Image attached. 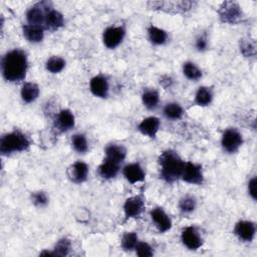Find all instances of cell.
<instances>
[{
	"label": "cell",
	"instance_id": "obj_1",
	"mask_svg": "<svg viewBox=\"0 0 257 257\" xmlns=\"http://www.w3.org/2000/svg\"><path fill=\"white\" fill-rule=\"evenodd\" d=\"M28 69V59L22 49H12L6 52L1 59V72L3 78L12 83L22 81Z\"/></svg>",
	"mask_w": 257,
	"mask_h": 257
},
{
	"label": "cell",
	"instance_id": "obj_2",
	"mask_svg": "<svg viewBox=\"0 0 257 257\" xmlns=\"http://www.w3.org/2000/svg\"><path fill=\"white\" fill-rule=\"evenodd\" d=\"M160 177L167 183H174L181 179L185 161L176 151L166 150L158 158Z\"/></svg>",
	"mask_w": 257,
	"mask_h": 257
},
{
	"label": "cell",
	"instance_id": "obj_3",
	"mask_svg": "<svg viewBox=\"0 0 257 257\" xmlns=\"http://www.w3.org/2000/svg\"><path fill=\"white\" fill-rule=\"evenodd\" d=\"M29 147L30 141L28 137L18 130L3 135L0 140V153L3 156L25 152Z\"/></svg>",
	"mask_w": 257,
	"mask_h": 257
},
{
	"label": "cell",
	"instance_id": "obj_4",
	"mask_svg": "<svg viewBox=\"0 0 257 257\" xmlns=\"http://www.w3.org/2000/svg\"><path fill=\"white\" fill-rule=\"evenodd\" d=\"M218 15L223 23L238 24L242 21L244 13L240 5L235 1H224L218 9Z\"/></svg>",
	"mask_w": 257,
	"mask_h": 257
},
{
	"label": "cell",
	"instance_id": "obj_5",
	"mask_svg": "<svg viewBox=\"0 0 257 257\" xmlns=\"http://www.w3.org/2000/svg\"><path fill=\"white\" fill-rule=\"evenodd\" d=\"M243 145L242 134L237 128H227L221 138V147L227 154H235Z\"/></svg>",
	"mask_w": 257,
	"mask_h": 257
},
{
	"label": "cell",
	"instance_id": "obj_6",
	"mask_svg": "<svg viewBox=\"0 0 257 257\" xmlns=\"http://www.w3.org/2000/svg\"><path fill=\"white\" fill-rule=\"evenodd\" d=\"M181 241L189 250H198L204 244L200 230L195 226H187L181 232Z\"/></svg>",
	"mask_w": 257,
	"mask_h": 257
},
{
	"label": "cell",
	"instance_id": "obj_7",
	"mask_svg": "<svg viewBox=\"0 0 257 257\" xmlns=\"http://www.w3.org/2000/svg\"><path fill=\"white\" fill-rule=\"evenodd\" d=\"M145 199L143 195H136L127 198L123 204L124 221L139 218L145 211Z\"/></svg>",
	"mask_w": 257,
	"mask_h": 257
},
{
	"label": "cell",
	"instance_id": "obj_8",
	"mask_svg": "<svg viewBox=\"0 0 257 257\" xmlns=\"http://www.w3.org/2000/svg\"><path fill=\"white\" fill-rule=\"evenodd\" d=\"M181 180L191 185L201 186L204 183V174L202 166L192 162H185Z\"/></svg>",
	"mask_w": 257,
	"mask_h": 257
},
{
	"label": "cell",
	"instance_id": "obj_9",
	"mask_svg": "<svg viewBox=\"0 0 257 257\" xmlns=\"http://www.w3.org/2000/svg\"><path fill=\"white\" fill-rule=\"evenodd\" d=\"M51 7L48 2H38L30 7L26 12L27 24L40 25L44 27L46 13ZM45 28V27H44Z\"/></svg>",
	"mask_w": 257,
	"mask_h": 257
},
{
	"label": "cell",
	"instance_id": "obj_10",
	"mask_svg": "<svg viewBox=\"0 0 257 257\" xmlns=\"http://www.w3.org/2000/svg\"><path fill=\"white\" fill-rule=\"evenodd\" d=\"M125 28L123 26H109L102 33V42L108 49L116 48L124 39Z\"/></svg>",
	"mask_w": 257,
	"mask_h": 257
},
{
	"label": "cell",
	"instance_id": "obj_11",
	"mask_svg": "<svg viewBox=\"0 0 257 257\" xmlns=\"http://www.w3.org/2000/svg\"><path fill=\"white\" fill-rule=\"evenodd\" d=\"M150 217L160 233H166L171 230L173 226L172 220L163 208L156 207L152 209L150 212Z\"/></svg>",
	"mask_w": 257,
	"mask_h": 257
},
{
	"label": "cell",
	"instance_id": "obj_12",
	"mask_svg": "<svg viewBox=\"0 0 257 257\" xmlns=\"http://www.w3.org/2000/svg\"><path fill=\"white\" fill-rule=\"evenodd\" d=\"M234 234L242 242H252L256 234V225L249 220H240L235 224Z\"/></svg>",
	"mask_w": 257,
	"mask_h": 257
},
{
	"label": "cell",
	"instance_id": "obj_13",
	"mask_svg": "<svg viewBox=\"0 0 257 257\" xmlns=\"http://www.w3.org/2000/svg\"><path fill=\"white\" fill-rule=\"evenodd\" d=\"M149 5L153 9L162 10L165 12H171L174 9L176 12H186L194 6V2L191 1H178V2H168V1H156L149 2Z\"/></svg>",
	"mask_w": 257,
	"mask_h": 257
},
{
	"label": "cell",
	"instance_id": "obj_14",
	"mask_svg": "<svg viewBox=\"0 0 257 257\" xmlns=\"http://www.w3.org/2000/svg\"><path fill=\"white\" fill-rule=\"evenodd\" d=\"M75 125V117L73 112L68 109L64 108L61 109L55 116L54 120V127L59 133H65L73 128Z\"/></svg>",
	"mask_w": 257,
	"mask_h": 257
},
{
	"label": "cell",
	"instance_id": "obj_15",
	"mask_svg": "<svg viewBox=\"0 0 257 257\" xmlns=\"http://www.w3.org/2000/svg\"><path fill=\"white\" fill-rule=\"evenodd\" d=\"M89 90L96 97L106 98L109 91V83L107 78L103 74L93 76L89 81Z\"/></svg>",
	"mask_w": 257,
	"mask_h": 257
},
{
	"label": "cell",
	"instance_id": "obj_16",
	"mask_svg": "<svg viewBox=\"0 0 257 257\" xmlns=\"http://www.w3.org/2000/svg\"><path fill=\"white\" fill-rule=\"evenodd\" d=\"M88 166L82 161H76L67 170L68 178L75 184H81L85 182L88 177Z\"/></svg>",
	"mask_w": 257,
	"mask_h": 257
},
{
	"label": "cell",
	"instance_id": "obj_17",
	"mask_svg": "<svg viewBox=\"0 0 257 257\" xmlns=\"http://www.w3.org/2000/svg\"><path fill=\"white\" fill-rule=\"evenodd\" d=\"M122 175L130 184H137L145 181L146 173L140 163H130L122 168Z\"/></svg>",
	"mask_w": 257,
	"mask_h": 257
},
{
	"label": "cell",
	"instance_id": "obj_18",
	"mask_svg": "<svg viewBox=\"0 0 257 257\" xmlns=\"http://www.w3.org/2000/svg\"><path fill=\"white\" fill-rule=\"evenodd\" d=\"M161 121L156 116H148L144 118L138 124V131L143 135L151 139H155L159 130Z\"/></svg>",
	"mask_w": 257,
	"mask_h": 257
},
{
	"label": "cell",
	"instance_id": "obj_19",
	"mask_svg": "<svg viewBox=\"0 0 257 257\" xmlns=\"http://www.w3.org/2000/svg\"><path fill=\"white\" fill-rule=\"evenodd\" d=\"M44 27L40 25L25 24L22 26V33L25 39L30 43H39L44 38Z\"/></svg>",
	"mask_w": 257,
	"mask_h": 257
},
{
	"label": "cell",
	"instance_id": "obj_20",
	"mask_svg": "<svg viewBox=\"0 0 257 257\" xmlns=\"http://www.w3.org/2000/svg\"><path fill=\"white\" fill-rule=\"evenodd\" d=\"M105 158L117 164H121L126 157V149L119 144H109L104 149Z\"/></svg>",
	"mask_w": 257,
	"mask_h": 257
},
{
	"label": "cell",
	"instance_id": "obj_21",
	"mask_svg": "<svg viewBox=\"0 0 257 257\" xmlns=\"http://www.w3.org/2000/svg\"><path fill=\"white\" fill-rule=\"evenodd\" d=\"M64 25V17L61 12L56 9L50 8L46 13L44 27L51 31L58 30Z\"/></svg>",
	"mask_w": 257,
	"mask_h": 257
},
{
	"label": "cell",
	"instance_id": "obj_22",
	"mask_svg": "<svg viewBox=\"0 0 257 257\" xmlns=\"http://www.w3.org/2000/svg\"><path fill=\"white\" fill-rule=\"evenodd\" d=\"M118 172H119V164L107 159H104L103 162L97 168V173L99 177L104 180H110L115 178Z\"/></svg>",
	"mask_w": 257,
	"mask_h": 257
},
{
	"label": "cell",
	"instance_id": "obj_23",
	"mask_svg": "<svg viewBox=\"0 0 257 257\" xmlns=\"http://www.w3.org/2000/svg\"><path fill=\"white\" fill-rule=\"evenodd\" d=\"M148 39L149 41L154 44V45H157V46H160V45H164L167 43L168 41V33L166 30L160 28V27H157L155 25H150L148 27Z\"/></svg>",
	"mask_w": 257,
	"mask_h": 257
},
{
	"label": "cell",
	"instance_id": "obj_24",
	"mask_svg": "<svg viewBox=\"0 0 257 257\" xmlns=\"http://www.w3.org/2000/svg\"><path fill=\"white\" fill-rule=\"evenodd\" d=\"M39 86L34 82H24L20 89V96L26 103H31L39 96Z\"/></svg>",
	"mask_w": 257,
	"mask_h": 257
},
{
	"label": "cell",
	"instance_id": "obj_25",
	"mask_svg": "<svg viewBox=\"0 0 257 257\" xmlns=\"http://www.w3.org/2000/svg\"><path fill=\"white\" fill-rule=\"evenodd\" d=\"M214 97L213 89L209 86H200L194 97V103L198 106H208L211 104Z\"/></svg>",
	"mask_w": 257,
	"mask_h": 257
},
{
	"label": "cell",
	"instance_id": "obj_26",
	"mask_svg": "<svg viewBox=\"0 0 257 257\" xmlns=\"http://www.w3.org/2000/svg\"><path fill=\"white\" fill-rule=\"evenodd\" d=\"M142 102L149 110H154L160 103L159 92L154 88H147L142 93Z\"/></svg>",
	"mask_w": 257,
	"mask_h": 257
},
{
	"label": "cell",
	"instance_id": "obj_27",
	"mask_svg": "<svg viewBox=\"0 0 257 257\" xmlns=\"http://www.w3.org/2000/svg\"><path fill=\"white\" fill-rule=\"evenodd\" d=\"M163 114L166 118L170 120L181 119L184 114V109L182 105L178 102H168L163 108Z\"/></svg>",
	"mask_w": 257,
	"mask_h": 257
},
{
	"label": "cell",
	"instance_id": "obj_28",
	"mask_svg": "<svg viewBox=\"0 0 257 257\" xmlns=\"http://www.w3.org/2000/svg\"><path fill=\"white\" fill-rule=\"evenodd\" d=\"M183 74L191 81H198L202 78L203 72L193 61H186L183 63Z\"/></svg>",
	"mask_w": 257,
	"mask_h": 257
},
{
	"label": "cell",
	"instance_id": "obj_29",
	"mask_svg": "<svg viewBox=\"0 0 257 257\" xmlns=\"http://www.w3.org/2000/svg\"><path fill=\"white\" fill-rule=\"evenodd\" d=\"M65 65H66V61L64 60V58L57 55H53L46 60L45 69L48 72L55 74V73L61 72L64 69Z\"/></svg>",
	"mask_w": 257,
	"mask_h": 257
},
{
	"label": "cell",
	"instance_id": "obj_30",
	"mask_svg": "<svg viewBox=\"0 0 257 257\" xmlns=\"http://www.w3.org/2000/svg\"><path fill=\"white\" fill-rule=\"evenodd\" d=\"M178 206H179V210L182 214L188 215V214L193 213L196 210L197 200L195 199V197H193L191 195H186L180 199Z\"/></svg>",
	"mask_w": 257,
	"mask_h": 257
},
{
	"label": "cell",
	"instance_id": "obj_31",
	"mask_svg": "<svg viewBox=\"0 0 257 257\" xmlns=\"http://www.w3.org/2000/svg\"><path fill=\"white\" fill-rule=\"evenodd\" d=\"M71 146L73 150L78 154H85L88 151V142L85 135L78 133L72 136Z\"/></svg>",
	"mask_w": 257,
	"mask_h": 257
},
{
	"label": "cell",
	"instance_id": "obj_32",
	"mask_svg": "<svg viewBox=\"0 0 257 257\" xmlns=\"http://www.w3.org/2000/svg\"><path fill=\"white\" fill-rule=\"evenodd\" d=\"M139 237L136 232H125L120 240V246L124 251H135L139 243Z\"/></svg>",
	"mask_w": 257,
	"mask_h": 257
},
{
	"label": "cell",
	"instance_id": "obj_33",
	"mask_svg": "<svg viewBox=\"0 0 257 257\" xmlns=\"http://www.w3.org/2000/svg\"><path fill=\"white\" fill-rule=\"evenodd\" d=\"M70 249H71L70 240L67 238H61L55 243L52 250L54 251L55 256L63 257V256H67L69 254Z\"/></svg>",
	"mask_w": 257,
	"mask_h": 257
},
{
	"label": "cell",
	"instance_id": "obj_34",
	"mask_svg": "<svg viewBox=\"0 0 257 257\" xmlns=\"http://www.w3.org/2000/svg\"><path fill=\"white\" fill-rule=\"evenodd\" d=\"M240 51L245 57H254L256 54V45L250 38L240 39Z\"/></svg>",
	"mask_w": 257,
	"mask_h": 257
},
{
	"label": "cell",
	"instance_id": "obj_35",
	"mask_svg": "<svg viewBox=\"0 0 257 257\" xmlns=\"http://www.w3.org/2000/svg\"><path fill=\"white\" fill-rule=\"evenodd\" d=\"M135 252L140 257H152L154 255V249L148 242L139 241L135 248Z\"/></svg>",
	"mask_w": 257,
	"mask_h": 257
},
{
	"label": "cell",
	"instance_id": "obj_36",
	"mask_svg": "<svg viewBox=\"0 0 257 257\" xmlns=\"http://www.w3.org/2000/svg\"><path fill=\"white\" fill-rule=\"evenodd\" d=\"M31 200H32V203L36 207H39V208H42V207L46 206L48 204V202H49L48 195L45 192H43V191L34 192L31 195Z\"/></svg>",
	"mask_w": 257,
	"mask_h": 257
},
{
	"label": "cell",
	"instance_id": "obj_37",
	"mask_svg": "<svg viewBox=\"0 0 257 257\" xmlns=\"http://www.w3.org/2000/svg\"><path fill=\"white\" fill-rule=\"evenodd\" d=\"M195 47L198 51L203 52L208 49V38L205 34H200L195 41Z\"/></svg>",
	"mask_w": 257,
	"mask_h": 257
},
{
	"label": "cell",
	"instance_id": "obj_38",
	"mask_svg": "<svg viewBox=\"0 0 257 257\" xmlns=\"http://www.w3.org/2000/svg\"><path fill=\"white\" fill-rule=\"evenodd\" d=\"M256 185H257V180L256 177H252L247 185V190H248V194L249 196L255 201L257 199V189H256Z\"/></svg>",
	"mask_w": 257,
	"mask_h": 257
},
{
	"label": "cell",
	"instance_id": "obj_39",
	"mask_svg": "<svg viewBox=\"0 0 257 257\" xmlns=\"http://www.w3.org/2000/svg\"><path fill=\"white\" fill-rule=\"evenodd\" d=\"M160 84L164 87V88H170L173 84H174V79L172 78V76L170 75H163L160 78Z\"/></svg>",
	"mask_w": 257,
	"mask_h": 257
}]
</instances>
